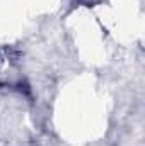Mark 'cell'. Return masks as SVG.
<instances>
[{"label":"cell","mask_w":145,"mask_h":146,"mask_svg":"<svg viewBox=\"0 0 145 146\" xmlns=\"http://www.w3.org/2000/svg\"><path fill=\"white\" fill-rule=\"evenodd\" d=\"M82 2H87L89 3V2H96V0H82Z\"/></svg>","instance_id":"6da1fadb"}]
</instances>
